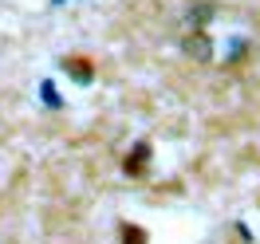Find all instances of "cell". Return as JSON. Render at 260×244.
<instances>
[{
	"label": "cell",
	"mask_w": 260,
	"mask_h": 244,
	"mask_svg": "<svg viewBox=\"0 0 260 244\" xmlns=\"http://www.w3.org/2000/svg\"><path fill=\"white\" fill-rule=\"evenodd\" d=\"M122 236H126V244H146V232H142V228H122Z\"/></svg>",
	"instance_id": "6da1fadb"
}]
</instances>
